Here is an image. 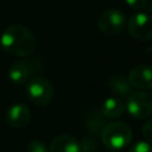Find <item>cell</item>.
<instances>
[{
    "instance_id": "cell-1",
    "label": "cell",
    "mask_w": 152,
    "mask_h": 152,
    "mask_svg": "<svg viewBox=\"0 0 152 152\" xmlns=\"http://www.w3.org/2000/svg\"><path fill=\"white\" fill-rule=\"evenodd\" d=\"M37 42L34 34L24 25H10L0 36V46L14 57H28L33 53Z\"/></svg>"
},
{
    "instance_id": "cell-2",
    "label": "cell",
    "mask_w": 152,
    "mask_h": 152,
    "mask_svg": "<svg viewBox=\"0 0 152 152\" xmlns=\"http://www.w3.org/2000/svg\"><path fill=\"white\" fill-rule=\"evenodd\" d=\"M133 133L125 122H110L101 131V140L109 150H121L132 140Z\"/></svg>"
},
{
    "instance_id": "cell-3",
    "label": "cell",
    "mask_w": 152,
    "mask_h": 152,
    "mask_svg": "<svg viewBox=\"0 0 152 152\" xmlns=\"http://www.w3.org/2000/svg\"><path fill=\"white\" fill-rule=\"evenodd\" d=\"M43 71V62L39 58L23 57L14 62L8 69V77L15 84H24Z\"/></svg>"
},
{
    "instance_id": "cell-4",
    "label": "cell",
    "mask_w": 152,
    "mask_h": 152,
    "mask_svg": "<svg viewBox=\"0 0 152 152\" xmlns=\"http://www.w3.org/2000/svg\"><path fill=\"white\" fill-rule=\"evenodd\" d=\"M28 100L36 106H46L53 97V87L51 82L43 76L32 77L26 84Z\"/></svg>"
},
{
    "instance_id": "cell-5",
    "label": "cell",
    "mask_w": 152,
    "mask_h": 152,
    "mask_svg": "<svg viewBox=\"0 0 152 152\" xmlns=\"http://www.w3.org/2000/svg\"><path fill=\"white\" fill-rule=\"evenodd\" d=\"M125 109L134 119H146L152 114V93L147 90L132 91L126 100Z\"/></svg>"
},
{
    "instance_id": "cell-6",
    "label": "cell",
    "mask_w": 152,
    "mask_h": 152,
    "mask_svg": "<svg viewBox=\"0 0 152 152\" xmlns=\"http://www.w3.org/2000/svg\"><path fill=\"white\" fill-rule=\"evenodd\" d=\"M126 23V15L122 11L118 8H108L100 14L97 27L106 36H115L125 28Z\"/></svg>"
},
{
    "instance_id": "cell-7",
    "label": "cell",
    "mask_w": 152,
    "mask_h": 152,
    "mask_svg": "<svg viewBox=\"0 0 152 152\" xmlns=\"http://www.w3.org/2000/svg\"><path fill=\"white\" fill-rule=\"evenodd\" d=\"M129 36L137 40H152V15L145 12L133 14L126 23Z\"/></svg>"
},
{
    "instance_id": "cell-8",
    "label": "cell",
    "mask_w": 152,
    "mask_h": 152,
    "mask_svg": "<svg viewBox=\"0 0 152 152\" xmlns=\"http://www.w3.org/2000/svg\"><path fill=\"white\" fill-rule=\"evenodd\" d=\"M128 81L132 87L139 90H152V66L139 64L131 69Z\"/></svg>"
},
{
    "instance_id": "cell-9",
    "label": "cell",
    "mask_w": 152,
    "mask_h": 152,
    "mask_svg": "<svg viewBox=\"0 0 152 152\" xmlns=\"http://www.w3.org/2000/svg\"><path fill=\"white\" fill-rule=\"evenodd\" d=\"M5 120L13 128H21L30 122L31 112L27 106L23 103H14L7 108L5 113Z\"/></svg>"
},
{
    "instance_id": "cell-10",
    "label": "cell",
    "mask_w": 152,
    "mask_h": 152,
    "mask_svg": "<svg viewBox=\"0 0 152 152\" xmlns=\"http://www.w3.org/2000/svg\"><path fill=\"white\" fill-rule=\"evenodd\" d=\"M49 150L50 152H81V144L72 135L61 134L53 138Z\"/></svg>"
},
{
    "instance_id": "cell-11",
    "label": "cell",
    "mask_w": 152,
    "mask_h": 152,
    "mask_svg": "<svg viewBox=\"0 0 152 152\" xmlns=\"http://www.w3.org/2000/svg\"><path fill=\"white\" fill-rule=\"evenodd\" d=\"M107 86H108V89L116 97L128 96L132 93V86H131L128 78L121 74L112 75L107 81Z\"/></svg>"
},
{
    "instance_id": "cell-12",
    "label": "cell",
    "mask_w": 152,
    "mask_h": 152,
    "mask_svg": "<svg viewBox=\"0 0 152 152\" xmlns=\"http://www.w3.org/2000/svg\"><path fill=\"white\" fill-rule=\"evenodd\" d=\"M100 112L107 119H116V118H119L124 114L125 104L119 97L110 96V97H107L101 103Z\"/></svg>"
},
{
    "instance_id": "cell-13",
    "label": "cell",
    "mask_w": 152,
    "mask_h": 152,
    "mask_svg": "<svg viewBox=\"0 0 152 152\" xmlns=\"http://www.w3.org/2000/svg\"><path fill=\"white\" fill-rule=\"evenodd\" d=\"M86 126L87 128L93 133H99L103 129L104 125V116L101 114V112H97L95 109L90 110L86 119Z\"/></svg>"
},
{
    "instance_id": "cell-14",
    "label": "cell",
    "mask_w": 152,
    "mask_h": 152,
    "mask_svg": "<svg viewBox=\"0 0 152 152\" xmlns=\"http://www.w3.org/2000/svg\"><path fill=\"white\" fill-rule=\"evenodd\" d=\"M27 152H48V147L42 140L33 139L27 145Z\"/></svg>"
},
{
    "instance_id": "cell-15",
    "label": "cell",
    "mask_w": 152,
    "mask_h": 152,
    "mask_svg": "<svg viewBox=\"0 0 152 152\" xmlns=\"http://www.w3.org/2000/svg\"><path fill=\"white\" fill-rule=\"evenodd\" d=\"M128 152H152V146L150 145V142L147 141H137L135 144H133Z\"/></svg>"
},
{
    "instance_id": "cell-16",
    "label": "cell",
    "mask_w": 152,
    "mask_h": 152,
    "mask_svg": "<svg viewBox=\"0 0 152 152\" xmlns=\"http://www.w3.org/2000/svg\"><path fill=\"white\" fill-rule=\"evenodd\" d=\"M142 137L147 142H152V116H148L142 126Z\"/></svg>"
},
{
    "instance_id": "cell-17",
    "label": "cell",
    "mask_w": 152,
    "mask_h": 152,
    "mask_svg": "<svg viewBox=\"0 0 152 152\" xmlns=\"http://www.w3.org/2000/svg\"><path fill=\"white\" fill-rule=\"evenodd\" d=\"M125 2L135 11H141L147 6V0H125Z\"/></svg>"
},
{
    "instance_id": "cell-18",
    "label": "cell",
    "mask_w": 152,
    "mask_h": 152,
    "mask_svg": "<svg viewBox=\"0 0 152 152\" xmlns=\"http://www.w3.org/2000/svg\"><path fill=\"white\" fill-rule=\"evenodd\" d=\"M0 48H1V46H0Z\"/></svg>"
}]
</instances>
